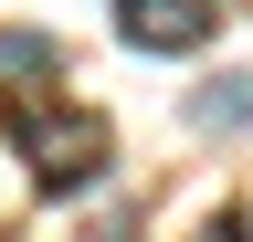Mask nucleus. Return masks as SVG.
I'll return each instance as SVG.
<instances>
[{
    "instance_id": "obj_1",
    "label": "nucleus",
    "mask_w": 253,
    "mask_h": 242,
    "mask_svg": "<svg viewBox=\"0 0 253 242\" xmlns=\"http://www.w3.org/2000/svg\"><path fill=\"white\" fill-rule=\"evenodd\" d=\"M21 147H32V179H42L53 200L84 190V179H106V116H32Z\"/></svg>"
},
{
    "instance_id": "obj_4",
    "label": "nucleus",
    "mask_w": 253,
    "mask_h": 242,
    "mask_svg": "<svg viewBox=\"0 0 253 242\" xmlns=\"http://www.w3.org/2000/svg\"><path fill=\"white\" fill-rule=\"evenodd\" d=\"M190 127H201V137H232V127H253V74H221V84H201V95H190Z\"/></svg>"
},
{
    "instance_id": "obj_5",
    "label": "nucleus",
    "mask_w": 253,
    "mask_h": 242,
    "mask_svg": "<svg viewBox=\"0 0 253 242\" xmlns=\"http://www.w3.org/2000/svg\"><path fill=\"white\" fill-rule=\"evenodd\" d=\"M201 242H243V210H221V221H211V232H201Z\"/></svg>"
},
{
    "instance_id": "obj_3",
    "label": "nucleus",
    "mask_w": 253,
    "mask_h": 242,
    "mask_svg": "<svg viewBox=\"0 0 253 242\" xmlns=\"http://www.w3.org/2000/svg\"><path fill=\"white\" fill-rule=\"evenodd\" d=\"M53 74H63V42L53 32H0V95H32V84L53 95Z\"/></svg>"
},
{
    "instance_id": "obj_2",
    "label": "nucleus",
    "mask_w": 253,
    "mask_h": 242,
    "mask_svg": "<svg viewBox=\"0 0 253 242\" xmlns=\"http://www.w3.org/2000/svg\"><path fill=\"white\" fill-rule=\"evenodd\" d=\"M211 0H116V32L137 42V53H190V42H211Z\"/></svg>"
}]
</instances>
